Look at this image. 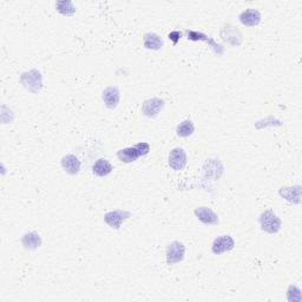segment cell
I'll return each instance as SVG.
<instances>
[{
    "instance_id": "cell-19",
    "label": "cell",
    "mask_w": 302,
    "mask_h": 302,
    "mask_svg": "<svg viewBox=\"0 0 302 302\" xmlns=\"http://www.w3.org/2000/svg\"><path fill=\"white\" fill-rule=\"evenodd\" d=\"M57 11L63 15H72L76 12V7H74L72 2H59L56 4Z\"/></svg>"
},
{
    "instance_id": "cell-4",
    "label": "cell",
    "mask_w": 302,
    "mask_h": 302,
    "mask_svg": "<svg viewBox=\"0 0 302 302\" xmlns=\"http://www.w3.org/2000/svg\"><path fill=\"white\" fill-rule=\"evenodd\" d=\"M186 255V246L179 241H172L167 247V264L176 265L183 261Z\"/></svg>"
},
{
    "instance_id": "cell-10",
    "label": "cell",
    "mask_w": 302,
    "mask_h": 302,
    "mask_svg": "<svg viewBox=\"0 0 302 302\" xmlns=\"http://www.w3.org/2000/svg\"><path fill=\"white\" fill-rule=\"evenodd\" d=\"M195 216L206 226H216L218 225V216L208 207H199L194 210Z\"/></svg>"
},
{
    "instance_id": "cell-22",
    "label": "cell",
    "mask_w": 302,
    "mask_h": 302,
    "mask_svg": "<svg viewBox=\"0 0 302 302\" xmlns=\"http://www.w3.org/2000/svg\"><path fill=\"white\" fill-rule=\"evenodd\" d=\"M182 33L178 32V31H172V32L169 33V39L174 43V44H177V42L181 39Z\"/></svg>"
},
{
    "instance_id": "cell-1",
    "label": "cell",
    "mask_w": 302,
    "mask_h": 302,
    "mask_svg": "<svg viewBox=\"0 0 302 302\" xmlns=\"http://www.w3.org/2000/svg\"><path fill=\"white\" fill-rule=\"evenodd\" d=\"M150 151V144L147 142H139L133 147L124 148L117 152V157L123 163H132Z\"/></svg>"
},
{
    "instance_id": "cell-9",
    "label": "cell",
    "mask_w": 302,
    "mask_h": 302,
    "mask_svg": "<svg viewBox=\"0 0 302 302\" xmlns=\"http://www.w3.org/2000/svg\"><path fill=\"white\" fill-rule=\"evenodd\" d=\"M102 99H103L105 107L108 109H116L118 107L120 100V92L117 86H109L104 89L102 93Z\"/></svg>"
},
{
    "instance_id": "cell-17",
    "label": "cell",
    "mask_w": 302,
    "mask_h": 302,
    "mask_svg": "<svg viewBox=\"0 0 302 302\" xmlns=\"http://www.w3.org/2000/svg\"><path fill=\"white\" fill-rule=\"evenodd\" d=\"M112 170L113 168L111 166V163L105 158L97 159L95 164L92 166V172L96 176H98V177H105V176L111 174Z\"/></svg>"
},
{
    "instance_id": "cell-7",
    "label": "cell",
    "mask_w": 302,
    "mask_h": 302,
    "mask_svg": "<svg viewBox=\"0 0 302 302\" xmlns=\"http://www.w3.org/2000/svg\"><path fill=\"white\" fill-rule=\"evenodd\" d=\"M168 160H169V166L172 170L181 171L187 166V152L182 148L172 149L169 154V159Z\"/></svg>"
},
{
    "instance_id": "cell-6",
    "label": "cell",
    "mask_w": 302,
    "mask_h": 302,
    "mask_svg": "<svg viewBox=\"0 0 302 302\" xmlns=\"http://www.w3.org/2000/svg\"><path fill=\"white\" fill-rule=\"evenodd\" d=\"M235 247V241L230 235H221L216 237L211 246V252L215 255H221L233 250Z\"/></svg>"
},
{
    "instance_id": "cell-21",
    "label": "cell",
    "mask_w": 302,
    "mask_h": 302,
    "mask_svg": "<svg viewBox=\"0 0 302 302\" xmlns=\"http://www.w3.org/2000/svg\"><path fill=\"white\" fill-rule=\"evenodd\" d=\"M188 39H191V41H208V37L206 34L195 32V31H188Z\"/></svg>"
},
{
    "instance_id": "cell-8",
    "label": "cell",
    "mask_w": 302,
    "mask_h": 302,
    "mask_svg": "<svg viewBox=\"0 0 302 302\" xmlns=\"http://www.w3.org/2000/svg\"><path fill=\"white\" fill-rule=\"evenodd\" d=\"M164 108V100L162 98L154 97L147 99L142 105V113L149 118H155Z\"/></svg>"
},
{
    "instance_id": "cell-11",
    "label": "cell",
    "mask_w": 302,
    "mask_h": 302,
    "mask_svg": "<svg viewBox=\"0 0 302 302\" xmlns=\"http://www.w3.org/2000/svg\"><path fill=\"white\" fill-rule=\"evenodd\" d=\"M61 164H62L63 170H64L66 174H69L71 176L79 174L82 163H80V160H79V158L77 157V156H74L72 154L65 155L64 157L62 158Z\"/></svg>"
},
{
    "instance_id": "cell-16",
    "label": "cell",
    "mask_w": 302,
    "mask_h": 302,
    "mask_svg": "<svg viewBox=\"0 0 302 302\" xmlns=\"http://www.w3.org/2000/svg\"><path fill=\"white\" fill-rule=\"evenodd\" d=\"M143 44L144 48L148 50H159L163 48L164 43L163 39L160 38L157 33L155 32H148L143 37Z\"/></svg>"
},
{
    "instance_id": "cell-12",
    "label": "cell",
    "mask_w": 302,
    "mask_h": 302,
    "mask_svg": "<svg viewBox=\"0 0 302 302\" xmlns=\"http://www.w3.org/2000/svg\"><path fill=\"white\" fill-rule=\"evenodd\" d=\"M278 195L290 203H301V187H282L278 190Z\"/></svg>"
},
{
    "instance_id": "cell-2",
    "label": "cell",
    "mask_w": 302,
    "mask_h": 302,
    "mask_svg": "<svg viewBox=\"0 0 302 302\" xmlns=\"http://www.w3.org/2000/svg\"><path fill=\"white\" fill-rule=\"evenodd\" d=\"M21 84L31 93H38L43 89V77L38 70L33 69L22 73Z\"/></svg>"
},
{
    "instance_id": "cell-13",
    "label": "cell",
    "mask_w": 302,
    "mask_h": 302,
    "mask_svg": "<svg viewBox=\"0 0 302 302\" xmlns=\"http://www.w3.org/2000/svg\"><path fill=\"white\" fill-rule=\"evenodd\" d=\"M238 19H240L241 24L248 27H253L260 24L261 13L255 9H247L238 15Z\"/></svg>"
},
{
    "instance_id": "cell-18",
    "label": "cell",
    "mask_w": 302,
    "mask_h": 302,
    "mask_svg": "<svg viewBox=\"0 0 302 302\" xmlns=\"http://www.w3.org/2000/svg\"><path fill=\"white\" fill-rule=\"evenodd\" d=\"M195 131V125L190 119H184L181 123L177 125L176 128V133L177 136L182 137V138H186V137H189L194 133Z\"/></svg>"
},
{
    "instance_id": "cell-15",
    "label": "cell",
    "mask_w": 302,
    "mask_h": 302,
    "mask_svg": "<svg viewBox=\"0 0 302 302\" xmlns=\"http://www.w3.org/2000/svg\"><path fill=\"white\" fill-rule=\"evenodd\" d=\"M22 243L25 249L34 250L42 246L43 241H42L41 235H39L38 233H36V231H30V233H26L23 235Z\"/></svg>"
},
{
    "instance_id": "cell-14",
    "label": "cell",
    "mask_w": 302,
    "mask_h": 302,
    "mask_svg": "<svg viewBox=\"0 0 302 302\" xmlns=\"http://www.w3.org/2000/svg\"><path fill=\"white\" fill-rule=\"evenodd\" d=\"M221 36L223 38V41H226L227 43H229V44L234 46L240 45L242 43V36L240 31L236 30L231 25H227L223 27V29L221 30Z\"/></svg>"
},
{
    "instance_id": "cell-20",
    "label": "cell",
    "mask_w": 302,
    "mask_h": 302,
    "mask_svg": "<svg viewBox=\"0 0 302 302\" xmlns=\"http://www.w3.org/2000/svg\"><path fill=\"white\" fill-rule=\"evenodd\" d=\"M287 299L288 301H301V290L296 286H289L287 292Z\"/></svg>"
},
{
    "instance_id": "cell-3",
    "label": "cell",
    "mask_w": 302,
    "mask_h": 302,
    "mask_svg": "<svg viewBox=\"0 0 302 302\" xmlns=\"http://www.w3.org/2000/svg\"><path fill=\"white\" fill-rule=\"evenodd\" d=\"M260 226L261 229L268 234H276L281 229L282 222L280 217L274 213L273 210H265L260 215Z\"/></svg>"
},
{
    "instance_id": "cell-5",
    "label": "cell",
    "mask_w": 302,
    "mask_h": 302,
    "mask_svg": "<svg viewBox=\"0 0 302 302\" xmlns=\"http://www.w3.org/2000/svg\"><path fill=\"white\" fill-rule=\"evenodd\" d=\"M131 217V213L127 210H113L104 215V221L110 228L118 230L124 221Z\"/></svg>"
}]
</instances>
